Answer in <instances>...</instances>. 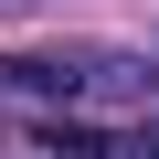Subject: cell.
Masks as SVG:
<instances>
[{
  "mask_svg": "<svg viewBox=\"0 0 159 159\" xmlns=\"http://www.w3.org/2000/svg\"><path fill=\"white\" fill-rule=\"evenodd\" d=\"M96 96H159V64L138 53H0V106H96Z\"/></svg>",
  "mask_w": 159,
  "mask_h": 159,
  "instance_id": "6da1fadb",
  "label": "cell"
},
{
  "mask_svg": "<svg viewBox=\"0 0 159 159\" xmlns=\"http://www.w3.org/2000/svg\"><path fill=\"white\" fill-rule=\"evenodd\" d=\"M32 138L53 159H159V127H74V117H43Z\"/></svg>",
  "mask_w": 159,
  "mask_h": 159,
  "instance_id": "7a4b0ae2",
  "label": "cell"
}]
</instances>
